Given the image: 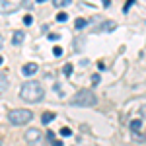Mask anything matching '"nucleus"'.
<instances>
[{
    "instance_id": "obj_17",
    "label": "nucleus",
    "mask_w": 146,
    "mask_h": 146,
    "mask_svg": "<svg viewBox=\"0 0 146 146\" xmlns=\"http://www.w3.org/2000/svg\"><path fill=\"white\" fill-rule=\"evenodd\" d=\"M133 4H135V0H127V4H125V8H123V12H125V14L129 12V8H131Z\"/></svg>"
},
{
    "instance_id": "obj_22",
    "label": "nucleus",
    "mask_w": 146,
    "mask_h": 146,
    "mask_svg": "<svg viewBox=\"0 0 146 146\" xmlns=\"http://www.w3.org/2000/svg\"><path fill=\"white\" fill-rule=\"evenodd\" d=\"M53 146H64V144H62L60 140H53Z\"/></svg>"
},
{
    "instance_id": "obj_2",
    "label": "nucleus",
    "mask_w": 146,
    "mask_h": 146,
    "mask_svg": "<svg viewBox=\"0 0 146 146\" xmlns=\"http://www.w3.org/2000/svg\"><path fill=\"white\" fill-rule=\"evenodd\" d=\"M96 103L98 98L92 90H80L70 98V105H76V107H94Z\"/></svg>"
},
{
    "instance_id": "obj_15",
    "label": "nucleus",
    "mask_w": 146,
    "mask_h": 146,
    "mask_svg": "<svg viewBox=\"0 0 146 146\" xmlns=\"http://www.w3.org/2000/svg\"><path fill=\"white\" fill-rule=\"evenodd\" d=\"M70 135H72V131H70L68 127H62V129H60V136H70Z\"/></svg>"
},
{
    "instance_id": "obj_11",
    "label": "nucleus",
    "mask_w": 146,
    "mask_h": 146,
    "mask_svg": "<svg viewBox=\"0 0 146 146\" xmlns=\"http://www.w3.org/2000/svg\"><path fill=\"white\" fill-rule=\"evenodd\" d=\"M86 25H88V20H84V18H78V20L74 22V27H76V29H84Z\"/></svg>"
},
{
    "instance_id": "obj_12",
    "label": "nucleus",
    "mask_w": 146,
    "mask_h": 146,
    "mask_svg": "<svg viewBox=\"0 0 146 146\" xmlns=\"http://www.w3.org/2000/svg\"><path fill=\"white\" fill-rule=\"evenodd\" d=\"M72 72H74V66H72V64H64V66H62V74H64V76H72Z\"/></svg>"
},
{
    "instance_id": "obj_27",
    "label": "nucleus",
    "mask_w": 146,
    "mask_h": 146,
    "mask_svg": "<svg viewBox=\"0 0 146 146\" xmlns=\"http://www.w3.org/2000/svg\"><path fill=\"white\" fill-rule=\"evenodd\" d=\"M0 146H2V140H0Z\"/></svg>"
},
{
    "instance_id": "obj_23",
    "label": "nucleus",
    "mask_w": 146,
    "mask_h": 146,
    "mask_svg": "<svg viewBox=\"0 0 146 146\" xmlns=\"http://www.w3.org/2000/svg\"><path fill=\"white\" fill-rule=\"evenodd\" d=\"M142 115H146V105H142Z\"/></svg>"
},
{
    "instance_id": "obj_25",
    "label": "nucleus",
    "mask_w": 146,
    "mask_h": 146,
    "mask_svg": "<svg viewBox=\"0 0 146 146\" xmlns=\"http://www.w3.org/2000/svg\"><path fill=\"white\" fill-rule=\"evenodd\" d=\"M0 47H2V37H0Z\"/></svg>"
},
{
    "instance_id": "obj_1",
    "label": "nucleus",
    "mask_w": 146,
    "mask_h": 146,
    "mask_svg": "<svg viewBox=\"0 0 146 146\" xmlns=\"http://www.w3.org/2000/svg\"><path fill=\"white\" fill-rule=\"evenodd\" d=\"M43 96H45L43 86L37 84V82H33V80L25 82L22 88H20V98H22L23 101H27V103H39V101L43 100Z\"/></svg>"
},
{
    "instance_id": "obj_19",
    "label": "nucleus",
    "mask_w": 146,
    "mask_h": 146,
    "mask_svg": "<svg viewBox=\"0 0 146 146\" xmlns=\"http://www.w3.org/2000/svg\"><path fill=\"white\" fill-rule=\"evenodd\" d=\"M58 39H60L58 33H49V41H58Z\"/></svg>"
},
{
    "instance_id": "obj_24",
    "label": "nucleus",
    "mask_w": 146,
    "mask_h": 146,
    "mask_svg": "<svg viewBox=\"0 0 146 146\" xmlns=\"http://www.w3.org/2000/svg\"><path fill=\"white\" fill-rule=\"evenodd\" d=\"M2 62H4V58H2V56H0V64H2Z\"/></svg>"
},
{
    "instance_id": "obj_3",
    "label": "nucleus",
    "mask_w": 146,
    "mask_h": 146,
    "mask_svg": "<svg viewBox=\"0 0 146 146\" xmlns=\"http://www.w3.org/2000/svg\"><path fill=\"white\" fill-rule=\"evenodd\" d=\"M31 119H33V113L29 111V109H12V111L8 113V121H10L12 125H18V127L27 125Z\"/></svg>"
},
{
    "instance_id": "obj_13",
    "label": "nucleus",
    "mask_w": 146,
    "mask_h": 146,
    "mask_svg": "<svg viewBox=\"0 0 146 146\" xmlns=\"http://www.w3.org/2000/svg\"><path fill=\"white\" fill-rule=\"evenodd\" d=\"M72 0H53V4H55L56 8H64V6H68Z\"/></svg>"
},
{
    "instance_id": "obj_7",
    "label": "nucleus",
    "mask_w": 146,
    "mask_h": 146,
    "mask_svg": "<svg viewBox=\"0 0 146 146\" xmlns=\"http://www.w3.org/2000/svg\"><path fill=\"white\" fill-rule=\"evenodd\" d=\"M6 90H8V78H6V74L0 70V96H2Z\"/></svg>"
},
{
    "instance_id": "obj_26",
    "label": "nucleus",
    "mask_w": 146,
    "mask_h": 146,
    "mask_svg": "<svg viewBox=\"0 0 146 146\" xmlns=\"http://www.w3.org/2000/svg\"><path fill=\"white\" fill-rule=\"evenodd\" d=\"M37 2H45V0H37Z\"/></svg>"
},
{
    "instance_id": "obj_20",
    "label": "nucleus",
    "mask_w": 146,
    "mask_h": 146,
    "mask_svg": "<svg viewBox=\"0 0 146 146\" xmlns=\"http://www.w3.org/2000/svg\"><path fill=\"white\" fill-rule=\"evenodd\" d=\"M92 82H94V86H98V82H100V74H94V76H92Z\"/></svg>"
},
{
    "instance_id": "obj_16",
    "label": "nucleus",
    "mask_w": 146,
    "mask_h": 146,
    "mask_svg": "<svg viewBox=\"0 0 146 146\" xmlns=\"http://www.w3.org/2000/svg\"><path fill=\"white\" fill-rule=\"evenodd\" d=\"M53 55H55L56 58H58V56H62V49H60V47H55V49H53Z\"/></svg>"
},
{
    "instance_id": "obj_14",
    "label": "nucleus",
    "mask_w": 146,
    "mask_h": 146,
    "mask_svg": "<svg viewBox=\"0 0 146 146\" xmlns=\"http://www.w3.org/2000/svg\"><path fill=\"white\" fill-rule=\"evenodd\" d=\"M68 20V14H64V12H58V14H56V22L58 23H64Z\"/></svg>"
},
{
    "instance_id": "obj_5",
    "label": "nucleus",
    "mask_w": 146,
    "mask_h": 146,
    "mask_svg": "<svg viewBox=\"0 0 146 146\" xmlns=\"http://www.w3.org/2000/svg\"><path fill=\"white\" fill-rule=\"evenodd\" d=\"M23 0H0V14H12V12L20 10Z\"/></svg>"
},
{
    "instance_id": "obj_9",
    "label": "nucleus",
    "mask_w": 146,
    "mask_h": 146,
    "mask_svg": "<svg viewBox=\"0 0 146 146\" xmlns=\"http://www.w3.org/2000/svg\"><path fill=\"white\" fill-rule=\"evenodd\" d=\"M51 121H55V113H51V111H45L43 115H41V123H43V125H49Z\"/></svg>"
},
{
    "instance_id": "obj_18",
    "label": "nucleus",
    "mask_w": 146,
    "mask_h": 146,
    "mask_svg": "<svg viewBox=\"0 0 146 146\" xmlns=\"http://www.w3.org/2000/svg\"><path fill=\"white\" fill-rule=\"evenodd\" d=\"M23 23H25V25H31V23H33V18H31V16L27 14V16L23 18Z\"/></svg>"
},
{
    "instance_id": "obj_10",
    "label": "nucleus",
    "mask_w": 146,
    "mask_h": 146,
    "mask_svg": "<svg viewBox=\"0 0 146 146\" xmlns=\"http://www.w3.org/2000/svg\"><path fill=\"white\" fill-rule=\"evenodd\" d=\"M140 127H142V121H140V119H135V121H131V125H129V129H131L133 133H138Z\"/></svg>"
},
{
    "instance_id": "obj_21",
    "label": "nucleus",
    "mask_w": 146,
    "mask_h": 146,
    "mask_svg": "<svg viewBox=\"0 0 146 146\" xmlns=\"http://www.w3.org/2000/svg\"><path fill=\"white\" fill-rule=\"evenodd\" d=\"M101 2H103V6H105V8H109V6H111V0H101Z\"/></svg>"
},
{
    "instance_id": "obj_6",
    "label": "nucleus",
    "mask_w": 146,
    "mask_h": 146,
    "mask_svg": "<svg viewBox=\"0 0 146 146\" xmlns=\"http://www.w3.org/2000/svg\"><path fill=\"white\" fill-rule=\"evenodd\" d=\"M37 70H39V66H37L35 62H27V64H23V66H22V74H23V76H33Z\"/></svg>"
},
{
    "instance_id": "obj_8",
    "label": "nucleus",
    "mask_w": 146,
    "mask_h": 146,
    "mask_svg": "<svg viewBox=\"0 0 146 146\" xmlns=\"http://www.w3.org/2000/svg\"><path fill=\"white\" fill-rule=\"evenodd\" d=\"M23 37H25V33H23V31H14L12 43H14V45H20V43H23Z\"/></svg>"
},
{
    "instance_id": "obj_4",
    "label": "nucleus",
    "mask_w": 146,
    "mask_h": 146,
    "mask_svg": "<svg viewBox=\"0 0 146 146\" xmlns=\"http://www.w3.org/2000/svg\"><path fill=\"white\" fill-rule=\"evenodd\" d=\"M43 140V133L39 129H27L25 131V142L29 146H39Z\"/></svg>"
}]
</instances>
